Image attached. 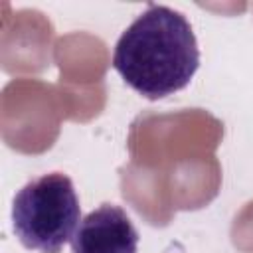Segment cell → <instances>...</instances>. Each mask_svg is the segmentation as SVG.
<instances>
[{"instance_id":"1","label":"cell","mask_w":253,"mask_h":253,"mask_svg":"<svg viewBox=\"0 0 253 253\" xmlns=\"http://www.w3.org/2000/svg\"><path fill=\"white\" fill-rule=\"evenodd\" d=\"M200 67V47L186 16L148 4L121 34L113 69L138 95L156 101L190 85Z\"/></svg>"},{"instance_id":"2","label":"cell","mask_w":253,"mask_h":253,"mask_svg":"<svg viewBox=\"0 0 253 253\" xmlns=\"http://www.w3.org/2000/svg\"><path fill=\"white\" fill-rule=\"evenodd\" d=\"M81 221L75 186L61 172H47L24 184L12 202V229L32 251L59 253Z\"/></svg>"},{"instance_id":"3","label":"cell","mask_w":253,"mask_h":253,"mask_svg":"<svg viewBox=\"0 0 253 253\" xmlns=\"http://www.w3.org/2000/svg\"><path fill=\"white\" fill-rule=\"evenodd\" d=\"M138 231L126 211L101 204L89 211L71 239V253H136Z\"/></svg>"}]
</instances>
